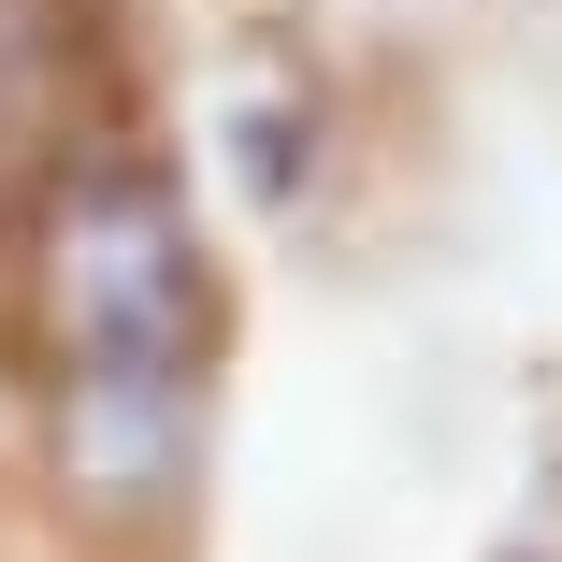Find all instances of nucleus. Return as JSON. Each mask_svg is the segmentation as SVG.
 <instances>
[{"label": "nucleus", "mask_w": 562, "mask_h": 562, "mask_svg": "<svg viewBox=\"0 0 562 562\" xmlns=\"http://www.w3.org/2000/svg\"><path fill=\"white\" fill-rule=\"evenodd\" d=\"M44 317L72 347V390H188L202 331V246L159 173H72L44 216Z\"/></svg>", "instance_id": "f257e3e1"}]
</instances>
